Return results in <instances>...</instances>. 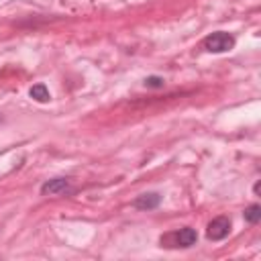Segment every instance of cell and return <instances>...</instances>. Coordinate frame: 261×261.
Wrapping results in <instances>:
<instances>
[{
    "label": "cell",
    "instance_id": "6da1fadb",
    "mask_svg": "<svg viewBox=\"0 0 261 261\" xmlns=\"http://www.w3.org/2000/svg\"><path fill=\"white\" fill-rule=\"evenodd\" d=\"M202 47L206 51H210V53H224V51H230L234 47V37L230 33L216 31V33H210L202 41Z\"/></svg>",
    "mask_w": 261,
    "mask_h": 261
},
{
    "label": "cell",
    "instance_id": "7a4b0ae2",
    "mask_svg": "<svg viewBox=\"0 0 261 261\" xmlns=\"http://www.w3.org/2000/svg\"><path fill=\"white\" fill-rule=\"evenodd\" d=\"M228 232H230V220L226 216H216L206 228V237L210 241H222L224 237H228Z\"/></svg>",
    "mask_w": 261,
    "mask_h": 261
},
{
    "label": "cell",
    "instance_id": "3957f363",
    "mask_svg": "<svg viewBox=\"0 0 261 261\" xmlns=\"http://www.w3.org/2000/svg\"><path fill=\"white\" fill-rule=\"evenodd\" d=\"M67 190H69V181L65 177H55V179H49L41 186L43 196H59V194H65Z\"/></svg>",
    "mask_w": 261,
    "mask_h": 261
},
{
    "label": "cell",
    "instance_id": "277c9868",
    "mask_svg": "<svg viewBox=\"0 0 261 261\" xmlns=\"http://www.w3.org/2000/svg\"><path fill=\"white\" fill-rule=\"evenodd\" d=\"M159 202H161V196L157 192H149V194H141L133 204L137 210H153L159 206Z\"/></svg>",
    "mask_w": 261,
    "mask_h": 261
},
{
    "label": "cell",
    "instance_id": "5b68a950",
    "mask_svg": "<svg viewBox=\"0 0 261 261\" xmlns=\"http://www.w3.org/2000/svg\"><path fill=\"white\" fill-rule=\"evenodd\" d=\"M175 241H177L179 247H192V245H196V241H198V232H196L192 226H186V228H181L179 232H175Z\"/></svg>",
    "mask_w": 261,
    "mask_h": 261
},
{
    "label": "cell",
    "instance_id": "8992f818",
    "mask_svg": "<svg viewBox=\"0 0 261 261\" xmlns=\"http://www.w3.org/2000/svg\"><path fill=\"white\" fill-rule=\"evenodd\" d=\"M31 98H35L37 102H47L49 100V90L45 88V84H35L31 90H29Z\"/></svg>",
    "mask_w": 261,
    "mask_h": 261
},
{
    "label": "cell",
    "instance_id": "52a82bcc",
    "mask_svg": "<svg viewBox=\"0 0 261 261\" xmlns=\"http://www.w3.org/2000/svg\"><path fill=\"white\" fill-rule=\"evenodd\" d=\"M245 220L251 224H257L261 220V206L259 204H251L245 208Z\"/></svg>",
    "mask_w": 261,
    "mask_h": 261
},
{
    "label": "cell",
    "instance_id": "ba28073f",
    "mask_svg": "<svg viewBox=\"0 0 261 261\" xmlns=\"http://www.w3.org/2000/svg\"><path fill=\"white\" fill-rule=\"evenodd\" d=\"M145 86H149V88H161V86H163V77H159V75H149V77L145 80Z\"/></svg>",
    "mask_w": 261,
    "mask_h": 261
},
{
    "label": "cell",
    "instance_id": "9c48e42d",
    "mask_svg": "<svg viewBox=\"0 0 261 261\" xmlns=\"http://www.w3.org/2000/svg\"><path fill=\"white\" fill-rule=\"evenodd\" d=\"M253 190H255V194H259V192H261V181H257V184H255V188H253Z\"/></svg>",
    "mask_w": 261,
    "mask_h": 261
},
{
    "label": "cell",
    "instance_id": "30bf717a",
    "mask_svg": "<svg viewBox=\"0 0 261 261\" xmlns=\"http://www.w3.org/2000/svg\"><path fill=\"white\" fill-rule=\"evenodd\" d=\"M0 122H2V118H0Z\"/></svg>",
    "mask_w": 261,
    "mask_h": 261
}]
</instances>
